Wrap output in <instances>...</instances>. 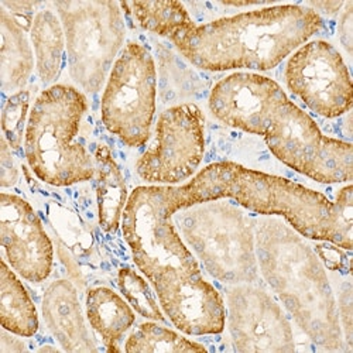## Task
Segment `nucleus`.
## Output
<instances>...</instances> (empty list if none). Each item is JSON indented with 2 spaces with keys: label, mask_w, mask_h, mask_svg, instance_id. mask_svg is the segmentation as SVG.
I'll return each mask as SVG.
<instances>
[{
  "label": "nucleus",
  "mask_w": 353,
  "mask_h": 353,
  "mask_svg": "<svg viewBox=\"0 0 353 353\" xmlns=\"http://www.w3.org/2000/svg\"><path fill=\"white\" fill-rule=\"evenodd\" d=\"M147 196L167 215L192 205L232 199L242 208L264 216L284 218L301 236L352 249V185L332 202L322 194L283 176L245 168L232 161L210 164L184 185L143 187Z\"/></svg>",
  "instance_id": "f257e3e1"
},
{
  "label": "nucleus",
  "mask_w": 353,
  "mask_h": 353,
  "mask_svg": "<svg viewBox=\"0 0 353 353\" xmlns=\"http://www.w3.org/2000/svg\"><path fill=\"white\" fill-rule=\"evenodd\" d=\"M322 17L307 6L283 5L219 19L170 40L203 71H269L321 32Z\"/></svg>",
  "instance_id": "f03ea898"
},
{
  "label": "nucleus",
  "mask_w": 353,
  "mask_h": 353,
  "mask_svg": "<svg viewBox=\"0 0 353 353\" xmlns=\"http://www.w3.org/2000/svg\"><path fill=\"white\" fill-rule=\"evenodd\" d=\"M259 272L301 331L327 350L343 347L338 304L327 272L304 236L276 216L254 223Z\"/></svg>",
  "instance_id": "7ed1b4c3"
},
{
  "label": "nucleus",
  "mask_w": 353,
  "mask_h": 353,
  "mask_svg": "<svg viewBox=\"0 0 353 353\" xmlns=\"http://www.w3.org/2000/svg\"><path fill=\"white\" fill-rule=\"evenodd\" d=\"M85 97L70 85H52L36 99L24 137L28 165L50 185L68 187L95 176V160L77 141Z\"/></svg>",
  "instance_id": "20e7f679"
},
{
  "label": "nucleus",
  "mask_w": 353,
  "mask_h": 353,
  "mask_svg": "<svg viewBox=\"0 0 353 353\" xmlns=\"http://www.w3.org/2000/svg\"><path fill=\"white\" fill-rule=\"evenodd\" d=\"M172 221L214 279L230 285L259 280L254 222L241 205L202 202L179 211Z\"/></svg>",
  "instance_id": "39448f33"
},
{
  "label": "nucleus",
  "mask_w": 353,
  "mask_h": 353,
  "mask_svg": "<svg viewBox=\"0 0 353 353\" xmlns=\"http://www.w3.org/2000/svg\"><path fill=\"white\" fill-rule=\"evenodd\" d=\"M65 34L68 71L86 94H98L121 54L126 27L121 3H54Z\"/></svg>",
  "instance_id": "423d86ee"
},
{
  "label": "nucleus",
  "mask_w": 353,
  "mask_h": 353,
  "mask_svg": "<svg viewBox=\"0 0 353 353\" xmlns=\"http://www.w3.org/2000/svg\"><path fill=\"white\" fill-rule=\"evenodd\" d=\"M261 136L270 152L297 172L322 184L352 181V144L323 134L287 97L272 109Z\"/></svg>",
  "instance_id": "0eeeda50"
},
{
  "label": "nucleus",
  "mask_w": 353,
  "mask_h": 353,
  "mask_svg": "<svg viewBox=\"0 0 353 353\" xmlns=\"http://www.w3.org/2000/svg\"><path fill=\"white\" fill-rule=\"evenodd\" d=\"M156 86V65L150 51L139 43L125 46L109 72L101 114L105 128L130 147H140L150 137Z\"/></svg>",
  "instance_id": "6e6552de"
},
{
  "label": "nucleus",
  "mask_w": 353,
  "mask_h": 353,
  "mask_svg": "<svg viewBox=\"0 0 353 353\" xmlns=\"http://www.w3.org/2000/svg\"><path fill=\"white\" fill-rule=\"evenodd\" d=\"M205 153V119L192 103L164 110L156 125L153 144L136 164L141 180L150 184H179L192 176Z\"/></svg>",
  "instance_id": "1a4fd4ad"
},
{
  "label": "nucleus",
  "mask_w": 353,
  "mask_h": 353,
  "mask_svg": "<svg viewBox=\"0 0 353 353\" xmlns=\"http://www.w3.org/2000/svg\"><path fill=\"white\" fill-rule=\"evenodd\" d=\"M285 82L312 112L335 119L350 110L353 90L342 55L327 41L303 44L288 60Z\"/></svg>",
  "instance_id": "9d476101"
},
{
  "label": "nucleus",
  "mask_w": 353,
  "mask_h": 353,
  "mask_svg": "<svg viewBox=\"0 0 353 353\" xmlns=\"http://www.w3.org/2000/svg\"><path fill=\"white\" fill-rule=\"evenodd\" d=\"M228 323L234 349L243 353L294 352L291 323L274 299L254 284L226 291Z\"/></svg>",
  "instance_id": "9b49d317"
},
{
  "label": "nucleus",
  "mask_w": 353,
  "mask_h": 353,
  "mask_svg": "<svg viewBox=\"0 0 353 353\" xmlns=\"http://www.w3.org/2000/svg\"><path fill=\"white\" fill-rule=\"evenodd\" d=\"M0 242L10 268L32 283L44 281L52 269V245L30 203L0 195Z\"/></svg>",
  "instance_id": "f8f14e48"
},
{
  "label": "nucleus",
  "mask_w": 353,
  "mask_h": 353,
  "mask_svg": "<svg viewBox=\"0 0 353 353\" xmlns=\"http://www.w3.org/2000/svg\"><path fill=\"white\" fill-rule=\"evenodd\" d=\"M285 97L281 86L268 77L234 72L214 86L210 109L226 126L261 136L272 109Z\"/></svg>",
  "instance_id": "ddd939ff"
},
{
  "label": "nucleus",
  "mask_w": 353,
  "mask_h": 353,
  "mask_svg": "<svg viewBox=\"0 0 353 353\" xmlns=\"http://www.w3.org/2000/svg\"><path fill=\"white\" fill-rule=\"evenodd\" d=\"M43 318L65 352L98 350L82 315L78 292L68 280H55L44 292Z\"/></svg>",
  "instance_id": "4468645a"
},
{
  "label": "nucleus",
  "mask_w": 353,
  "mask_h": 353,
  "mask_svg": "<svg viewBox=\"0 0 353 353\" xmlns=\"http://www.w3.org/2000/svg\"><path fill=\"white\" fill-rule=\"evenodd\" d=\"M86 316L109 352L121 350V342L136 319L132 307L108 287L88 291Z\"/></svg>",
  "instance_id": "2eb2a0df"
},
{
  "label": "nucleus",
  "mask_w": 353,
  "mask_h": 353,
  "mask_svg": "<svg viewBox=\"0 0 353 353\" xmlns=\"http://www.w3.org/2000/svg\"><path fill=\"white\" fill-rule=\"evenodd\" d=\"M0 79L5 92H19L26 86L34 68L33 51L24 27L2 6L0 8Z\"/></svg>",
  "instance_id": "dca6fc26"
},
{
  "label": "nucleus",
  "mask_w": 353,
  "mask_h": 353,
  "mask_svg": "<svg viewBox=\"0 0 353 353\" xmlns=\"http://www.w3.org/2000/svg\"><path fill=\"white\" fill-rule=\"evenodd\" d=\"M94 160L99 225L106 232H114L122 222L129 201L126 181L108 145L97 147Z\"/></svg>",
  "instance_id": "f3484780"
},
{
  "label": "nucleus",
  "mask_w": 353,
  "mask_h": 353,
  "mask_svg": "<svg viewBox=\"0 0 353 353\" xmlns=\"http://www.w3.org/2000/svg\"><path fill=\"white\" fill-rule=\"evenodd\" d=\"M30 40L39 78L44 85H51L61 75L67 51L61 20L51 10L37 12L30 27Z\"/></svg>",
  "instance_id": "a211bd4d"
},
{
  "label": "nucleus",
  "mask_w": 353,
  "mask_h": 353,
  "mask_svg": "<svg viewBox=\"0 0 353 353\" xmlns=\"http://www.w3.org/2000/svg\"><path fill=\"white\" fill-rule=\"evenodd\" d=\"M0 321L2 327L19 336H33L39 331L37 310L23 283L8 263L0 273Z\"/></svg>",
  "instance_id": "6ab92c4d"
},
{
  "label": "nucleus",
  "mask_w": 353,
  "mask_h": 353,
  "mask_svg": "<svg viewBox=\"0 0 353 353\" xmlns=\"http://www.w3.org/2000/svg\"><path fill=\"white\" fill-rule=\"evenodd\" d=\"M133 14L136 21L144 30L157 36L171 39L174 34L194 27L195 23L181 2H125L121 3Z\"/></svg>",
  "instance_id": "aec40b11"
},
{
  "label": "nucleus",
  "mask_w": 353,
  "mask_h": 353,
  "mask_svg": "<svg viewBox=\"0 0 353 353\" xmlns=\"http://www.w3.org/2000/svg\"><path fill=\"white\" fill-rule=\"evenodd\" d=\"M125 350L136 352H205L202 345L192 342L156 322H144L128 338Z\"/></svg>",
  "instance_id": "412c9836"
},
{
  "label": "nucleus",
  "mask_w": 353,
  "mask_h": 353,
  "mask_svg": "<svg viewBox=\"0 0 353 353\" xmlns=\"http://www.w3.org/2000/svg\"><path fill=\"white\" fill-rule=\"evenodd\" d=\"M117 285L136 312L147 319L164 321V315L149 283L137 272L130 268L121 269L117 273Z\"/></svg>",
  "instance_id": "4be33fe9"
},
{
  "label": "nucleus",
  "mask_w": 353,
  "mask_h": 353,
  "mask_svg": "<svg viewBox=\"0 0 353 353\" xmlns=\"http://www.w3.org/2000/svg\"><path fill=\"white\" fill-rule=\"evenodd\" d=\"M30 94L26 90L12 94L2 109V132L12 150H20L28 123Z\"/></svg>",
  "instance_id": "5701e85b"
},
{
  "label": "nucleus",
  "mask_w": 353,
  "mask_h": 353,
  "mask_svg": "<svg viewBox=\"0 0 353 353\" xmlns=\"http://www.w3.org/2000/svg\"><path fill=\"white\" fill-rule=\"evenodd\" d=\"M315 253L323 266L334 272H346L349 269V257L342 248L331 242H319L315 248Z\"/></svg>",
  "instance_id": "b1692460"
},
{
  "label": "nucleus",
  "mask_w": 353,
  "mask_h": 353,
  "mask_svg": "<svg viewBox=\"0 0 353 353\" xmlns=\"http://www.w3.org/2000/svg\"><path fill=\"white\" fill-rule=\"evenodd\" d=\"M19 180V170L12 156V147L8 140L2 137L0 141V185L3 188L12 187Z\"/></svg>",
  "instance_id": "393cba45"
},
{
  "label": "nucleus",
  "mask_w": 353,
  "mask_h": 353,
  "mask_svg": "<svg viewBox=\"0 0 353 353\" xmlns=\"http://www.w3.org/2000/svg\"><path fill=\"white\" fill-rule=\"evenodd\" d=\"M339 20V37L345 50L350 54L353 47V3H345Z\"/></svg>",
  "instance_id": "a878e982"
},
{
  "label": "nucleus",
  "mask_w": 353,
  "mask_h": 353,
  "mask_svg": "<svg viewBox=\"0 0 353 353\" xmlns=\"http://www.w3.org/2000/svg\"><path fill=\"white\" fill-rule=\"evenodd\" d=\"M19 335L3 328L0 334V353H20L26 352V345L17 338Z\"/></svg>",
  "instance_id": "bb28decb"
},
{
  "label": "nucleus",
  "mask_w": 353,
  "mask_h": 353,
  "mask_svg": "<svg viewBox=\"0 0 353 353\" xmlns=\"http://www.w3.org/2000/svg\"><path fill=\"white\" fill-rule=\"evenodd\" d=\"M343 6H345L343 2H311L307 5V8L312 9L318 14L321 12V13L328 14V16L336 14L341 9H343Z\"/></svg>",
  "instance_id": "cd10ccee"
},
{
  "label": "nucleus",
  "mask_w": 353,
  "mask_h": 353,
  "mask_svg": "<svg viewBox=\"0 0 353 353\" xmlns=\"http://www.w3.org/2000/svg\"><path fill=\"white\" fill-rule=\"evenodd\" d=\"M39 350H40V352H48V350H51V352H57L58 349H55V347H51V346H44V347H40Z\"/></svg>",
  "instance_id": "c85d7f7f"
}]
</instances>
